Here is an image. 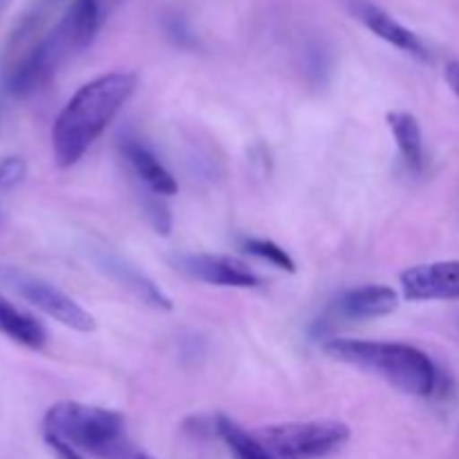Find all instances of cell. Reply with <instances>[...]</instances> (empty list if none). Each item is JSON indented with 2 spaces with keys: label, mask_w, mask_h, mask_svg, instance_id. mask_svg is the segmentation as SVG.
Masks as SVG:
<instances>
[{
  "label": "cell",
  "mask_w": 459,
  "mask_h": 459,
  "mask_svg": "<svg viewBox=\"0 0 459 459\" xmlns=\"http://www.w3.org/2000/svg\"><path fill=\"white\" fill-rule=\"evenodd\" d=\"M175 269L186 273L193 281L206 282L218 287H236V290H251L260 285V278L247 264L227 255L211 254H179L170 258Z\"/></svg>",
  "instance_id": "obj_6"
},
{
  "label": "cell",
  "mask_w": 459,
  "mask_h": 459,
  "mask_svg": "<svg viewBox=\"0 0 459 459\" xmlns=\"http://www.w3.org/2000/svg\"><path fill=\"white\" fill-rule=\"evenodd\" d=\"M444 74H446V83L451 85L453 92H455L459 97V61L448 63L446 72H444Z\"/></svg>",
  "instance_id": "obj_20"
},
{
  "label": "cell",
  "mask_w": 459,
  "mask_h": 459,
  "mask_svg": "<svg viewBox=\"0 0 459 459\" xmlns=\"http://www.w3.org/2000/svg\"><path fill=\"white\" fill-rule=\"evenodd\" d=\"M388 126L406 166L412 173H420L424 169V137L417 117L411 112H388Z\"/></svg>",
  "instance_id": "obj_13"
},
{
  "label": "cell",
  "mask_w": 459,
  "mask_h": 459,
  "mask_svg": "<svg viewBox=\"0 0 459 459\" xmlns=\"http://www.w3.org/2000/svg\"><path fill=\"white\" fill-rule=\"evenodd\" d=\"M0 285L12 290L13 294L21 296L36 309L48 314L49 318L58 321L61 325L70 327L76 332H92L97 327V321L90 312H85L74 299L54 287L52 282L43 281V278L27 273L16 267H0Z\"/></svg>",
  "instance_id": "obj_5"
},
{
  "label": "cell",
  "mask_w": 459,
  "mask_h": 459,
  "mask_svg": "<svg viewBox=\"0 0 459 459\" xmlns=\"http://www.w3.org/2000/svg\"><path fill=\"white\" fill-rule=\"evenodd\" d=\"M403 299L412 303L459 299V260L417 264L402 273Z\"/></svg>",
  "instance_id": "obj_7"
},
{
  "label": "cell",
  "mask_w": 459,
  "mask_h": 459,
  "mask_svg": "<svg viewBox=\"0 0 459 459\" xmlns=\"http://www.w3.org/2000/svg\"><path fill=\"white\" fill-rule=\"evenodd\" d=\"M121 155H124L126 164L130 166L134 178L146 186V191L155 193L160 197H170L179 191L178 179L157 160L155 152L148 146H143L139 139H124V143H121Z\"/></svg>",
  "instance_id": "obj_11"
},
{
  "label": "cell",
  "mask_w": 459,
  "mask_h": 459,
  "mask_svg": "<svg viewBox=\"0 0 459 459\" xmlns=\"http://www.w3.org/2000/svg\"><path fill=\"white\" fill-rule=\"evenodd\" d=\"M7 4V0H0V12H3V7Z\"/></svg>",
  "instance_id": "obj_22"
},
{
  "label": "cell",
  "mask_w": 459,
  "mask_h": 459,
  "mask_svg": "<svg viewBox=\"0 0 459 459\" xmlns=\"http://www.w3.org/2000/svg\"><path fill=\"white\" fill-rule=\"evenodd\" d=\"M242 247H245L247 254L255 255V258L260 260H267V263H272L273 267L282 269V272H290V273L296 272L294 258H291V255L273 240H264V238H247V240H242Z\"/></svg>",
  "instance_id": "obj_15"
},
{
  "label": "cell",
  "mask_w": 459,
  "mask_h": 459,
  "mask_svg": "<svg viewBox=\"0 0 459 459\" xmlns=\"http://www.w3.org/2000/svg\"><path fill=\"white\" fill-rule=\"evenodd\" d=\"M255 437L278 459H325L348 444L350 429L334 420L291 421L264 426Z\"/></svg>",
  "instance_id": "obj_4"
},
{
  "label": "cell",
  "mask_w": 459,
  "mask_h": 459,
  "mask_svg": "<svg viewBox=\"0 0 459 459\" xmlns=\"http://www.w3.org/2000/svg\"><path fill=\"white\" fill-rule=\"evenodd\" d=\"M137 85L134 72L117 70L88 81L72 94L52 126V152L58 169H70L90 151L137 92Z\"/></svg>",
  "instance_id": "obj_1"
},
{
  "label": "cell",
  "mask_w": 459,
  "mask_h": 459,
  "mask_svg": "<svg viewBox=\"0 0 459 459\" xmlns=\"http://www.w3.org/2000/svg\"><path fill=\"white\" fill-rule=\"evenodd\" d=\"M0 334L27 350H43L48 345V330L31 314L0 294Z\"/></svg>",
  "instance_id": "obj_12"
},
{
  "label": "cell",
  "mask_w": 459,
  "mask_h": 459,
  "mask_svg": "<svg viewBox=\"0 0 459 459\" xmlns=\"http://www.w3.org/2000/svg\"><path fill=\"white\" fill-rule=\"evenodd\" d=\"M397 291L385 285H363L343 291L332 305V312L348 321L388 316L397 309Z\"/></svg>",
  "instance_id": "obj_10"
},
{
  "label": "cell",
  "mask_w": 459,
  "mask_h": 459,
  "mask_svg": "<svg viewBox=\"0 0 459 459\" xmlns=\"http://www.w3.org/2000/svg\"><path fill=\"white\" fill-rule=\"evenodd\" d=\"M25 175L27 164L21 157H7V160L0 161V202H3V197L9 191H13L25 179Z\"/></svg>",
  "instance_id": "obj_17"
},
{
  "label": "cell",
  "mask_w": 459,
  "mask_h": 459,
  "mask_svg": "<svg viewBox=\"0 0 459 459\" xmlns=\"http://www.w3.org/2000/svg\"><path fill=\"white\" fill-rule=\"evenodd\" d=\"M215 430L236 459H278L255 435L247 433L227 415H218Z\"/></svg>",
  "instance_id": "obj_14"
},
{
  "label": "cell",
  "mask_w": 459,
  "mask_h": 459,
  "mask_svg": "<svg viewBox=\"0 0 459 459\" xmlns=\"http://www.w3.org/2000/svg\"><path fill=\"white\" fill-rule=\"evenodd\" d=\"M43 430L48 437H56L76 451L101 459L103 453L126 437V421L119 412L108 408L61 402L45 412Z\"/></svg>",
  "instance_id": "obj_3"
},
{
  "label": "cell",
  "mask_w": 459,
  "mask_h": 459,
  "mask_svg": "<svg viewBox=\"0 0 459 459\" xmlns=\"http://www.w3.org/2000/svg\"><path fill=\"white\" fill-rule=\"evenodd\" d=\"M101 459H155V457H151L148 453L139 451L137 446H133V444L128 442V437H124L121 442H117L110 451L103 453Z\"/></svg>",
  "instance_id": "obj_18"
},
{
  "label": "cell",
  "mask_w": 459,
  "mask_h": 459,
  "mask_svg": "<svg viewBox=\"0 0 459 459\" xmlns=\"http://www.w3.org/2000/svg\"><path fill=\"white\" fill-rule=\"evenodd\" d=\"M94 263L97 267L106 273L108 278H112L115 282H119L124 290H128L130 294L137 296L143 305L152 309H161V312H170L173 309V300L146 276V273L139 272L134 264H130L128 260L121 258V255L112 254L110 249H103L99 247L94 251Z\"/></svg>",
  "instance_id": "obj_9"
},
{
  "label": "cell",
  "mask_w": 459,
  "mask_h": 459,
  "mask_svg": "<svg viewBox=\"0 0 459 459\" xmlns=\"http://www.w3.org/2000/svg\"><path fill=\"white\" fill-rule=\"evenodd\" d=\"M348 9L366 30L379 36L381 40H385V43L394 45L402 52L412 54L417 58H429V49H426L424 40L415 31L408 30L406 25H402L397 18L390 16L385 9H381L379 4L370 3V0H348Z\"/></svg>",
  "instance_id": "obj_8"
},
{
  "label": "cell",
  "mask_w": 459,
  "mask_h": 459,
  "mask_svg": "<svg viewBox=\"0 0 459 459\" xmlns=\"http://www.w3.org/2000/svg\"><path fill=\"white\" fill-rule=\"evenodd\" d=\"M143 211H146V218L152 224V229L157 233H161V236H169L170 227H173V220H170V211L161 202V197L151 191L143 193Z\"/></svg>",
  "instance_id": "obj_16"
},
{
  "label": "cell",
  "mask_w": 459,
  "mask_h": 459,
  "mask_svg": "<svg viewBox=\"0 0 459 459\" xmlns=\"http://www.w3.org/2000/svg\"><path fill=\"white\" fill-rule=\"evenodd\" d=\"M3 117H4V101L3 97H0V126H3Z\"/></svg>",
  "instance_id": "obj_21"
},
{
  "label": "cell",
  "mask_w": 459,
  "mask_h": 459,
  "mask_svg": "<svg viewBox=\"0 0 459 459\" xmlns=\"http://www.w3.org/2000/svg\"><path fill=\"white\" fill-rule=\"evenodd\" d=\"M334 361L348 363L363 372L379 377L412 397H430L437 390L439 372L426 352L408 343L388 341L332 339L323 345Z\"/></svg>",
  "instance_id": "obj_2"
},
{
  "label": "cell",
  "mask_w": 459,
  "mask_h": 459,
  "mask_svg": "<svg viewBox=\"0 0 459 459\" xmlns=\"http://www.w3.org/2000/svg\"><path fill=\"white\" fill-rule=\"evenodd\" d=\"M45 444H48L54 459H83L74 446H70V444L61 442V439L56 437H48V435H45Z\"/></svg>",
  "instance_id": "obj_19"
}]
</instances>
